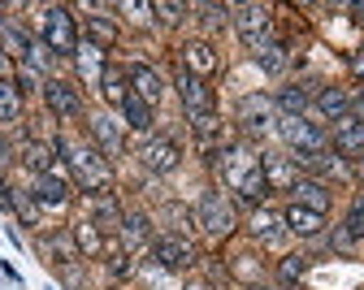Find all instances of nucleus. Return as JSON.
<instances>
[{
    "label": "nucleus",
    "instance_id": "6e6552de",
    "mask_svg": "<svg viewBox=\"0 0 364 290\" xmlns=\"http://www.w3.org/2000/svg\"><path fill=\"white\" fill-rule=\"evenodd\" d=\"M43 104H48L61 122H70V117H82V95H78V87L74 82H65V78H43Z\"/></svg>",
    "mask_w": 364,
    "mask_h": 290
},
{
    "label": "nucleus",
    "instance_id": "4be33fe9",
    "mask_svg": "<svg viewBox=\"0 0 364 290\" xmlns=\"http://www.w3.org/2000/svg\"><path fill=\"white\" fill-rule=\"evenodd\" d=\"M282 221H287V230H291V234H299V238H316V234L326 230V217H321V213L299 208V204H291V208L282 213Z\"/></svg>",
    "mask_w": 364,
    "mask_h": 290
},
{
    "label": "nucleus",
    "instance_id": "0eeeda50",
    "mask_svg": "<svg viewBox=\"0 0 364 290\" xmlns=\"http://www.w3.org/2000/svg\"><path fill=\"white\" fill-rule=\"evenodd\" d=\"M178 95H182V109H187V117H191V122H196V117H208V113H217L213 87H208L204 78L187 74V70H178Z\"/></svg>",
    "mask_w": 364,
    "mask_h": 290
},
{
    "label": "nucleus",
    "instance_id": "7ed1b4c3",
    "mask_svg": "<svg viewBox=\"0 0 364 290\" xmlns=\"http://www.w3.org/2000/svg\"><path fill=\"white\" fill-rule=\"evenodd\" d=\"M39 39H43V48H48L53 57H70L74 61V53H78V18L65 9V5H53V9H43V18H39Z\"/></svg>",
    "mask_w": 364,
    "mask_h": 290
},
{
    "label": "nucleus",
    "instance_id": "37998d69",
    "mask_svg": "<svg viewBox=\"0 0 364 290\" xmlns=\"http://www.w3.org/2000/svg\"><path fill=\"white\" fill-rule=\"evenodd\" d=\"M351 14H355V22H364V0H360V5H347Z\"/></svg>",
    "mask_w": 364,
    "mask_h": 290
},
{
    "label": "nucleus",
    "instance_id": "58836bf2",
    "mask_svg": "<svg viewBox=\"0 0 364 290\" xmlns=\"http://www.w3.org/2000/svg\"><path fill=\"white\" fill-rule=\"evenodd\" d=\"M14 82H18L22 91H31V87L39 82V70H31V65H18V78H14Z\"/></svg>",
    "mask_w": 364,
    "mask_h": 290
},
{
    "label": "nucleus",
    "instance_id": "bb28decb",
    "mask_svg": "<svg viewBox=\"0 0 364 290\" xmlns=\"http://www.w3.org/2000/svg\"><path fill=\"white\" fill-rule=\"evenodd\" d=\"M100 95H105L113 109H122V104H126V95H130V74L117 70V65H109L105 78H100Z\"/></svg>",
    "mask_w": 364,
    "mask_h": 290
},
{
    "label": "nucleus",
    "instance_id": "a19ab883",
    "mask_svg": "<svg viewBox=\"0 0 364 290\" xmlns=\"http://www.w3.org/2000/svg\"><path fill=\"white\" fill-rule=\"evenodd\" d=\"M0 208H5V213H14V195H9V186H5V178H0Z\"/></svg>",
    "mask_w": 364,
    "mask_h": 290
},
{
    "label": "nucleus",
    "instance_id": "c9c22d12",
    "mask_svg": "<svg viewBox=\"0 0 364 290\" xmlns=\"http://www.w3.org/2000/svg\"><path fill=\"white\" fill-rule=\"evenodd\" d=\"M343 230L355 238V243H360V238H364V195H355L351 200V208H347V221H343Z\"/></svg>",
    "mask_w": 364,
    "mask_h": 290
},
{
    "label": "nucleus",
    "instance_id": "c85d7f7f",
    "mask_svg": "<svg viewBox=\"0 0 364 290\" xmlns=\"http://www.w3.org/2000/svg\"><path fill=\"white\" fill-rule=\"evenodd\" d=\"M22 165H26V169H35V178H43V173H57V169H61L48 143H26V148H22Z\"/></svg>",
    "mask_w": 364,
    "mask_h": 290
},
{
    "label": "nucleus",
    "instance_id": "2eb2a0df",
    "mask_svg": "<svg viewBox=\"0 0 364 290\" xmlns=\"http://www.w3.org/2000/svg\"><path fill=\"white\" fill-rule=\"evenodd\" d=\"M74 70H78V78H82L87 87H96V91H100V78H105V70H109V53L82 39V43H78V53H74Z\"/></svg>",
    "mask_w": 364,
    "mask_h": 290
},
{
    "label": "nucleus",
    "instance_id": "49530a36",
    "mask_svg": "<svg viewBox=\"0 0 364 290\" xmlns=\"http://www.w3.org/2000/svg\"><path fill=\"white\" fill-rule=\"evenodd\" d=\"M5 152H9V148H5V143H0V165H5V161H9V156H5Z\"/></svg>",
    "mask_w": 364,
    "mask_h": 290
},
{
    "label": "nucleus",
    "instance_id": "2f4dec72",
    "mask_svg": "<svg viewBox=\"0 0 364 290\" xmlns=\"http://www.w3.org/2000/svg\"><path fill=\"white\" fill-rule=\"evenodd\" d=\"M39 247H43V256H48L53 264H70V260H78V243H74V234H48Z\"/></svg>",
    "mask_w": 364,
    "mask_h": 290
},
{
    "label": "nucleus",
    "instance_id": "ddd939ff",
    "mask_svg": "<svg viewBox=\"0 0 364 290\" xmlns=\"http://www.w3.org/2000/svg\"><path fill=\"white\" fill-rule=\"evenodd\" d=\"M35 204L39 208H65L70 200H74V182L57 169V173H43V178H35Z\"/></svg>",
    "mask_w": 364,
    "mask_h": 290
},
{
    "label": "nucleus",
    "instance_id": "de8ad7c7",
    "mask_svg": "<svg viewBox=\"0 0 364 290\" xmlns=\"http://www.w3.org/2000/svg\"><path fill=\"white\" fill-rule=\"evenodd\" d=\"M256 290H269V286H256Z\"/></svg>",
    "mask_w": 364,
    "mask_h": 290
},
{
    "label": "nucleus",
    "instance_id": "473e14b6",
    "mask_svg": "<svg viewBox=\"0 0 364 290\" xmlns=\"http://www.w3.org/2000/svg\"><path fill=\"white\" fill-rule=\"evenodd\" d=\"M91 221H96L100 230H117L122 225V208L113 195H96V204H91Z\"/></svg>",
    "mask_w": 364,
    "mask_h": 290
},
{
    "label": "nucleus",
    "instance_id": "5701e85b",
    "mask_svg": "<svg viewBox=\"0 0 364 290\" xmlns=\"http://www.w3.org/2000/svg\"><path fill=\"white\" fill-rule=\"evenodd\" d=\"M308 104H312V95L299 82H287V87H278V95H273V109H278L282 117H304Z\"/></svg>",
    "mask_w": 364,
    "mask_h": 290
},
{
    "label": "nucleus",
    "instance_id": "423d86ee",
    "mask_svg": "<svg viewBox=\"0 0 364 290\" xmlns=\"http://www.w3.org/2000/svg\"><path fill=\"white\" fill-rule=\"evenodd\" d=\"M196 260H200V252H196V243L187 234H161L152 243V264L165 269V273H182V269H191Z\"/></svg>",
    "mask_w": 364,
    "mask_h": 290
},
{
    "label": "nucleus",
    "instance_id": "39448f33",
    "mask_svg": "<svg viewBox=\"0 0 364 290\" xmlns=\"http://www.w3.org/2000/svg\"><path fill=\"white\" fill-rule=\"evenodd\" d=\"M278 130H282V139L291 143V156H316V152H330V134L316 126V122H308V117H282Z\"/></svg>",
    "mask_w": 364,
    "mask_h": 290
},
{
    "label": "nucleus",
    "instance_id": "f257e3e1",
    "mask_svg": "<svg viewBox=\"0 0 364 290\" xmlns=\"http://www.w3.org/2000/svg\"><path fill=\"white\" fill-rule=\"evenodd\" d=\"M208 161H213L217 178L230 186L243 204H264L269 182H264V173H260V156H252L243 143H239V148H221V152H213Z\"/></svg>",
    "mask_w": 364,
    "mask_h": 290
},
{
    "label": "nucleus",
    "instance_id": "4468645a",
    "mask_svg": "<svg viewBox=\"0 0 364 290\" xmlns=\"http://www.w3.org/2000/svg\"><path fill=\"white\" fill-rule=\"evenodd\" d=\"M217 48L208 43V39H191V43H182V70H187V74H196V78H213L217 74Z\"/></svg>",
    "mask_w": 364,
    "mask_h": 290
},
{
    "label": "nucleus",
    "instance_id": "6ab92c4d",
    "mask_svg": "<svg viewBox=\"0 0 364 290\" xmlns=\"http://www.w3.org/2000/svg\"><path fill=\"white\" fill-rule=\"evenodd\" d=\"M126 74H130V91L139 95L144 104H152V109H156V104H161V95H165V78H161L152 65H144V61H139V65H130Z\"/></svg>",
    "mask_w": 364,
    "mask_h": 290
},
{
    "label": "nucleus",
    "instance_id": "09e8293b",
    "mask_svg": "<svg viewBox=\"0 0 364 290\" xmlns=\"http://www.w3.org/2000/svg\"><path fill=\"white\" fill-rule=\"evenodd\" d=\"M113 290H122V286H113Z\"/></svg>",
    "mask_w": 364,
    "mask_h": 290
},
{
    "label": "nucleus",
    "instance_id": "a878e982",
    "mask_svg": "<svg viewBox=\"0 0 364 290\" xmlns=\"http://www.w3.org/2000/svg\"><path fill=\"white\" fill-rule=\"evenodd\" d=\"M122 126L126 130H134V134H148L152 130V104H144L139 95H126V104H122Z\"/></svg>",
    "mask_w": 364,
    "mask_h": 290
},
{
    "label": "nucleus",
    "instance_id": "cd10ccee",
    "mask_svg": "<svg viewBox=\"0 0 364 290\" xmlns=\"http://www.w3.org/2000/svg\"><path fill=\"white\" fill-rule=\"evenodd\" d=\"M74 243H78V256H91V260H96V256L105 252V230L87 217V221L74 225Z\"/></svg>",
    "mask_w": 364,
    "mask_h": 290
},
{
    "label": "nucleus",
    "instance_id": "f8f14e48",
    "mask_svg": "<svg viewBox=\"0 0 364 290\" xmlns=\"http://www.w3.org/2000/svg\"><path fill=\"white\" fill-rule=\"evenodd\" d=\"M87 130H91V143H96V148H100V156H105V161H109V156H122V148H126L122 122H113L109 113H91Z\"/></svg>",
    "mask_w": 364,
    "mask_h": 290
},
{
    "label": "nucleus",
    "instance_id": "a18cd8bd",
    "mask_svg": "<svg viewBox=\"0 0 364 290\" xmlns=\"http://www.w3.org/2000/svg\"><path fill=\"white\" fill-rule=\"evenodd\" d=\"M5 70H9V57H5V53H0V78H9Z\"/></svg>",
    "mask_w": 364,
    "mask_h": 290
},
{
    "label": "nucleus",
    "instance_id": "a211bd4d",
    "mask_svg": "<svg viewBox=\"0 0 364 290\" xmlns=\"http://www.w3.org/2000/svg\"><path fill=\"white\" fill-rule=\"evenodd\" d=\"M260 173H264V182H269V190H291L304 173L295 169V161L291 156H273V152H264L260 156Z\"/></svg>",
    "mask_w": 364,
    "mask_h": 290
},
{
    "label": "nucleus",
    "instance_id": "412c9836",
    "mask_svg": "<svg viewBox=\"0 0 364 290\" xmlns=\"http://www.w3.org/2000/svg\"><path fill=\"white\" fill-rule=\"evenodd\" d=\"M312 104H316V113H321L326 122H343L351 113V91L347 87H321Z\"/></svg>",
    "mask_w": 364,
    "mask_h": 290
},
{
    "label": "nucleus",
    "instance_id": "e433bc0d",
    "mask_svg": "<svg viewBox=\"0 0 364 290\" xmlns=\"http://www.w3.org/2000/svg\"><path fill=\"white\" fill-rule=\"evenodd\" d=\"M196 14H200V22H208V26H217L225 14H230V9H225V5H196Z\"/></svg>",
    "mask_w": 364,
    "mask_h": 290
},
{
    "label": "nucleus",
    "instance_id": "f03ea898",
    "mask_svg": "<svg viewBox=\"0 0 364 290\" xmlns=\"http://www.w3.org/2000/svg\"><path fill=\"white\" fill-rule=\"evenodd\" d=\"M57 152L65 156V169H70V182L82 186L87 195H109V186H113V169L109 161L100 156L96 143H74V139H57Z\"/></svg>",
    "mask_w": 364,
    "mask_h": 290
},
{
    "label": "nucleus",
    "instance_id": "20e7f679",
    "mask_svg": "<svg viewBox=\"0 0 364 290\" xmlns=\"http://www.w3.org/2000/svg\"><path fill=\"white\" fill-rule=\"evenodd\" d=\"M196 221L208 238H230L235 225H239V213L230 204V195H221V190H204V200L196 208Z\"/></svg>",
    "mask_w": 364,
    "mask_h": 290
},
{
    "label": "nucleus",
    "instance_id": "ea45409f",
    "mask_svg": "<svg viewBox=\"0 0 364 290\" xmlns=\"http://www.w3.org/2000/svg\"><path fill=\"white\" fill-rule=\"evenodd\" d=\"M351 74L364 82V48H355V53H351Z\"/></svg>",
    "mask_w": 364,
    "mask_h": 290
},
{
    "label": "nucleus",
    "instance_id": "1a4fd4ad",
    "mask_svg": "<svg viewBox=\"0 0 364 290\" xmlns=\"http://www.w3.org/2000/svg\"><path fill=\"white\" fill-rule=\"evenodd\" d=\"M330 148L338 152V161H351V165H360L364 161V122L360 117H343V122H334V134H330Z\"/></svg>",
    "mask_w": 364,
    "mask_h": 290
},
{
    "label": "nucleus",
    "instance_id": "c03bdc74",
    "mask_svg": "<svg viewBox=\"0 0 364 290\" xmlns=\"http://www.w3.org/2000/svg\"><path fill=\"white\" fill-rule=\"evenodd\" d=\"M187 290H213L208 281H187Z\"/></svg>",
    "mask_w": 364,
    "mask_h": 290
},
{
    "label": "nucleus",
    "instance_id": "b1692460",
    "mask_svg": "<svg viewBox=\"0 0 364 290\" xmlns=\"http://www.w3.org/2000/svg\"><path fill=\"white\" fill-rule=\"evenodd\" d=\"M122 243H126V252H139L148 238H152V221L144 217V213H122Z\"/></svg>",
    "mask_w": 364,
    "mask_h": 290
},
{
    "label": "nucleus",
    "instance_id": "9b49d317",
    "mask_svg": "<svg viewBox=\"0 0 364 290\" xmlns=\"http://www.w3.org/2000/svg\"><path fill=\"white\" fill-rule=\"evenodd\" d=\"M273 113H278L273 109V95H243L239 100V130L256 139L273 126Z\"/></svg>",
    "mask_w": 364,
    "mask_h": 290
},
{
    "label": "nucleus",
    "instance_id": "72a5a7b5",
    "mask_svg": "<svg viewBox=\"0 0 364 290\" xmlns=\"http://www.w3.org/2000/svg\"><path fill=\"white\" fill-rule=\"evenodd\" d=\"M308 264H312V260H308L304 252H291V256H282V264H278V277H282V281H299V277L308 273Z\"/></svg>",
    "mask_w": 364,
    "mask_h": 290
},
{
    "label": "nucleus",
    "instance_id": "393cba45",
    "mask_svg": "<svg viewBox=\"0 0 364 290\" xmlns=\"http://www.w3.org/2000/svg\"><path fill=\"white\" fill-rule=\"evenodd\" d=\"M252 61H256L264 74H282V70H287V48H282L278 39H260V43H252Z\"/></svg>",
    "mask_w": 364,
    "mask_h": 290
},
{
    "label": "nucleus",
    "instance_id": "aec40b11",
    "mask_svg": "<svg viewBox=\"0 0 364 290\" xmlns=\"http://www.w3.org/2000/svg\"><path fill=\"white\" fill-rule=\"evenodd\" d=\"M287 234H291V230H287L282 213H269V208H256V213H252V238H256V243H264V247H278Z\"/></svg>",
    "mask_w": 364,
    "mask_h": 290
},
{
    "label": "nucleus",
    "instance_id": "4c0bfd02",
    "mask_svg": "<svg viewBox=\"0 0 364 290\" xmlns=\"http://www.w3.org/2000/svg\"><path fill=\"white\" fill-rule=\"evenodd\" d=\"M351 243H355V238H351V234H347L343 225H338V230L330 234V247H334V252H351Z\"/></svg>",
    "mask_w": 364,
    "mask_h": 290
},
{
    "label": "nucleus",
    "instance_id": "f3484780",
    "mask_svg": "<svg viewBox=\"0 0 364 290\" xmlns=\"http://www.w3.org/2000/svg\"><path fill=\"white\" fill-rule=\"evenodd\" d=\"M291 195H295V204L299 208H312V213H330V204H334V190L321 182V178H299L295 186H291Z\"/></svg>",
    "mask_w": 364,
    "mask_h": 290
},
{
    "label": "nucleus",
    "instance_id": "9d476101",
    "mask_svg": "<svg viewBox=\"0 0 364 290\" xmlns=\"http://www.w3.org/2000/svg\"><path fill=\"white\" fill-rule=\"evenodd\" d=\"M230 18H235V31H239L247 43H260V39L273 35V9H269V5H235Z\"/></svg>",
    "mask_w": 364,
    "mask_h": 290
},
{
    "label": "nucleus",
    "instance_id": "79ce46f5",
    "mask_svg": "<svg viewBox=\"0 0 364 290\" xmlns=\"http://www.w3.org/2000/svg\"><path fill=\"white\" fill-rule=\"evenodd\" d=\"M351 117H360V122H364V91H355V95H351Z\"/></svg>",
    "mask_w": 364,
    "mask_h": 290
},
{
    "label": "nucleus",
    "instance_id": "f704fd0d",
    "mask_svg": "<svg viewBox=\"0 0 364 290\" xmlns=\"http://www.w3.org/2000/svg\"><path fill=\"white\" fill-rule=\"evenodd\" d=\"M152 14H156V22H161V26H178V22H182V14H187V5H178V0H156Z\"/></svg>",
    "mask_w": 364,
    "mask_h": 290
},
{
    "label": "nucleus",
    "instance_id": "7c9ffc66",
    "mask_svg": "<svg viewBox=\"0 0 364 290\" xmlns=\"http://www.w3.org/2000/svg\"><path fill=\"white\" fill-rule=\"evenodd\" d=\"M82 31H87V43L105 48V53H109V48L117 43V22H113V18H105V14H91Z\"/></svg>",
    "mask_w": 364,
    "mask_h": 290
},
{
    "label": "nucleus",
    "instance_id": "c756f323",
    "mask_svg": "<svg viewBox=\"0 0 364 290\" xmlns=\"http://www.w3.org/2000/svg\"><path fill=\"white\" fill-rule=\"evenodd\" d=\"M22 117V87L14 78H0V126H14Z\"/></svg>",
    "mask_w": 364,
    "mask_h": 290
},
{
    "label": "nucleus",
    "instance_id": "dca6fc26",
    "mask_svg": "<svg viewBox=\"0 0 364 290\" xmlns=\"http://www.w3.org/2000/svg\"><path fill=\"white\" fill-rule=\"evenodd\" d=\"M139 161H144V169H152V173H169V169L178 165V143L152 134V139L139 143Z\"/></svg>",
    "mask_w": 364,
    "mask_h": 290
}]
</instances>
